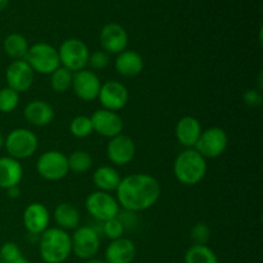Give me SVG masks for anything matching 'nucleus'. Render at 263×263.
I'll return each mask as SVG.
<instances>
[{"instance_id":"obj_23","label":"nucleus","mask_w":263,"mask_h":263,"mask_svg":"<svg viewBox=\"0 0 263 263\" xmlns=\"http://www.w3.org/2000/svg\"><path fill=\"white\" fill-rule=\"evenodd\" d=\"M53 218L58 226L64 231L76 230L80 225V212L72 203H59L53 211Z\"/></svg>"},{"instance_id":"obj_7","label":"nucleus","mask_w":263,"mask_h":263,"mask_svg":"<svg viewBox=\"0 0 263 263\" xmlns=\"http://www.w3.org/2000/svg\"><path fill=\"white\" fill-rule=\"evenodd\" d=\"M85 208L97 221L104 222V221L112 220L120 215V204H118L116 197L105 192L95 190L91 194L87 195L85 200Z\"/></svg>"},{"instance_id":"obj_17","label":"nucleus","mask_w":263,"mask_h":263,"mask_svg":"<svg viewBox=\"0 0 263 263\" xmlns=\"http://www.w3.org/2000/svg\"><path fill=\"white\" fill-rule=\"evenodd\" d=\"M50 222V213L43 203H31L23 211V226L31 235H41Z\"/></svg>"},{"instance_id":"obj_6","label":"nucleus","mask_w":263,"mask_h":263,"mask_svg":"<svg viewBox=\"0 0 263 263\" xmlns=\"http://www.w3.org/2000/svg\"><path fill=\"white\" fill-rule=\"evenodd\" d=\"M58 55L61 66L77 72L85 69L89 61V48L80 39H67L61 44L58 49Z\"/></svg>"},{"instance_id":"obj_4","label":"nucleus","mask_w":263,"mask_h":263,"mask_svg":"<svg viewBox=\"0 0 263 263\" xmlns=\"http://www.w3.org/2000/svg\"><path fill=\"white\" fill-rule=\"evenodd\" d=\"M4 148L8 156L21 161L32 157L39 148V139L28 128H14L4 139Z\"/></svg>"},{"instance_id":"obj_1","label":"nucleus","mask_w":263,"mask_h":263,"mask_svg":"<svg viewBox=\"0 0 263 263\" xmlns=\"http://www.w3.org/2000/svg\"><path fill=\"white\" fill-rule=\"evenodd\" d=\"M116 194L118 204L125 211L143 212L158 202L161 184L148 174H133L121 179Z\"/></svg>"},{"instance_id":"obj_13","label":"nucleus","mask_w":263,"mask_h":263,"mask_svg":"<svg viewBox=\"0 0 263 263\" xmlns=\"http://www.w3.org/2000/svg\"><path fill=\"white\" fill-rule=\"evenodd\" d=\"M7 86L17 91L18 94L25 92L32 86L35 80V72L32 71L25 59L22 61H13L5 71Z\"/></svg>"},{"instance_id":"obj_35","label":"nucleus","mask_w":263,"mask_h":263,"mask_svg":"<svg viewBox=\"0 0 263 263\" xmlns=\"http://www.w3.org/2000/svg\"><path fill=\"white\" fill-rule=\"evenodd\" d=\"M243 100L248 107L251 108H257L259 105H262L263 102V97H262V92L259 90L256 89H249L244 92L243 95Z\"/></svg>"},{"instance_id":"obj_19","label":"nucleus","mask_w":263,"mask_h":263,"mask_svg":"<svg viewBox=\"0 0 263 263\" xmlns=\"http://www.w3.org/2000/svg\"><path fill=\"white\" fill-rule=\"evenodd\" d=\"M203 128L199 120L193 116H185L180 118L175 128V135L177 141L185 146L186 149H193L197 145L198 140L200 138Z\"/></svg>"},{"instance_id":"obj_12","label":"nucleus","mask_w":263,"mask_h":263,"mask_svg":"<svg viewBox=\"0 0 263 263\" xmlns=\"http://www.w3.org/2000/svg\"><path fill=\"white\" fill-rule=\"evenodd\" d=\"M102 82L99 76L94 71H89L87 68L81 71L73 72L72 80V90L79 99L84 102H92L98 99Z\"/></svg>"},{"instance_id":"obj_14","label":"nucleus","mask_w":263,"mask_h":263,"mask_svg":"<svg viewBox=\"0 0 263 263\" xmlns=\"http://www.w3.org/2000/svg\"><path fill=\"white\" fill-rule=\"evenodd\" d=\"M136 145L135 141L128 135H120L109 139L107 144V157L116 166H126L135 158Z\"/></svg>"},{"instance_id":"obj_3","label":"nucleus","mask_w":263,"mask_h":263,"mask_svg":"<svg viewBox=\"0 0 263 263\" xmlns=\"http://www.w3.org/2000/svg\"><path fill=\"white\" fill-rule=\"evenodd\" d=\"M207 159L194 148L185 149L174 162V174L177 181L186 186H193L202 181L207 174Z\"/></svg>"},{"instance_id":"obj_22","label":"nucleus","mask_w":263,"mask_h":263,"mask_svg":"<svg viewBox=\"0 0 263 263\" xmlns=\"http://www.w3.org/2000/svg\"><path fill=\"white\" fill-rule=\"evenodd\" d=\"M115 68L118 74L123 77H136L143 72L144 61L143 57L134 50H123L117 54L115 61Z\"/></svg>"},{"instance_id":"obj_31","label":"nucleus","mask_w":263,"mask_h":263,"mask_svg":"<svg viewBox=\"0 0 263 263\" xmlns=\"http://www.w3.org/2000/svg\"><path fill=\"white\" fill-rule=\"evenodd\" d=\"M102 223H103V226H102L103 234H104L105 238L109 239L110 241L116 240V239L123 238V235H125L126 229L118 217L112 218V220L104 221V222H102Z\"/></svg>"},{"instance_id":"obj_27","label":"nucleus","mask_w":263,"mask_h":263,"mask_svg":"<svg viewBox=\"0 0 263 263\" xmlns=\"http://www.w3.org/2000/svg\"><path fill=\"white\" fill-rule=\"evenodd\" d=\"M72 80H73V72L59 66L53 73H50V86L55 92L63 94L72 89Z\"/></svg>"},{"instance_id":"obj_33","label":"nucleus","mask_w":263,"mask_h":263,"mask_svg":"<svg viewBox=\"0 0 263 263\" xmlns=\"http://www.w3.org/2000/svg\"><path fill=\"white\" fill-rule=\"evenodd\" d=\"M109 54L105 53L104 50H97L89 55V61H87V66L92 71H102V69L107 68L109 64Z\"/></svg>"},{"instance_id":"obj_10","label":"nucleus","mask_w":263,"mask_h":263,"mask_svg":"<svg viewBox=\"0 0 263 263\" xmlns=\"http://www.w3.org/2000/svg\"><path fill=\"white\" fill-rule=\"evenodd\" d=\"M72 253L79 258H94L100 249L99 233L92 226H79L71 235Z\"/></svg>"},{"instance_id":"obj_34","label":"nucleus","mask_w":263,"mask_h":263,"mask_svg":"<svg viewBox=\"0 0 263 263\" xmlns=\"http://www.w3.org/2000/svg\"><path fill=\"white\" fill-rule=\"evenodd\" d=\"M20 257H22V252H21L20 247L13 243V241L4 243L0 248V258L4 263H10L18 259Z\"/></svg>"},{"instance_id":"obj_11","label":"nucleus","mask_w":263,"mask_h":263,"mask_svg":"<svg viewBox=\"0 0 263 263\" xmlns=\"http://www.w3.org/2000/svg\"><path fill=\"white\" fill-rule=\"evenodd\" d=\"M90 120H91L94 133L99 134L103 138H115L122 134L123 127H125L122 117L117 112L104 109V108L95 110L90 116Z\"/></svg>"},{"instance_id":"obj_20","label":"nucleus","mask_w":263,"mask_h":263,"mask_svg":"<svg viewBox=\"0 0 263 263\" xmlns=\"http://www.w3.org/2000/svg\"><path fill=\"white\" fill-rule=\"evenodd\" d=\"M26 121L36 127H45L54 120V109L45 100H32L23 110Z\"/></svg>"},{"instance_id":"obj_28","label":"nucleus","mask_w":263,"mask_h":263,"mask_svg":"<svg viewBox=\"0 0 263 263\" xmlns=\"http://www.w3.org/2000/svg\"><path fill=\"white\" fill-rule=\"evenodd\" d=\"M69 171L74 174H86L92 167V157L85 151H74L67 157Z\"/></svg>"},{"instance_id":"obj_38","label":"nucleus","mask_w":263,"mask_h":263,"mask_svg":"<svg viewBox=\"0 0 263 263\" xmlns=\"http://www.w3.org/2000/svg\"><path fill=\"white\" fill-rule=\"evenodd\" d=\"M84 263H105L104 261H102V259H99V258H89V259H86V261H85Z\"/></svg>"},{"instance_id":"obj_26","label":"nucleus","mask_w":263,"mask_h":263,"mask_svg":"<svg viewBox=\"0 0 263 263\" xmlns=\"http://www.w3.org/2000/svg\"><path fill=\"white\" fill-rule=\"evenodd\" d=\"M185 263H218L215 252L208 246H192L184 257Z\"/></svg>"},{"instance_id":"obj_21","label":"nucleus","mask_w":263,"mask_h":263,"mask_svg":"<svg viewBox=\"0 0 263 263\" xmlns=\"http://www.w3.org/2000/svg\"><path fill=\"white\" fill-rule=\"evenodd\" d=\"M23 179V167L12 157H0V189L18 186Z\"/></svg>"},{"instance_id":"obj_2","label":"nucleus","mask_w":263,"mask_h":263,"mask_svg":"<svg viewBox=\"0 0 263 263\" xmlns=\"http://www.w3.org/2000/svg\"><path fill=\"white\" fill-rule=\"evenodd\" d=\"M39 251L45 263H63L72 253L71 235L59 228H48L40 235Z\"/></svg>"},{"instance_id":"obj_5","label":"nucleus","mask_w":263,"mask_h":263,"mask_svg":"<svg viewBox=\"0 0 263 263\" xmlns=\"http://www.w3.org/2000/svg\"><path fill=\"white\" fill-rule=\"evenodd\" d=\"M25 61L39 74H50L61 66L58 49L48 43H36L30 46Z\"/></svg>"},{"instance_id":"obj_30","label":"nucleus","mask_w":263,"mask_h":263,"mask_svg":"<svg viewBox=\"0 0 263 263\" xmlns=\"http://www.w3.org/2000/svg\"><path fill=\"white\" fill-rule=\"evenodd\" d=\"M20 104V94L10 87L0 89V112L10 113Z\"/></svg>"},{"instance_id":"obj_36","label":"nucleus","mask_w":263,"mask_h":263,"mask_svg":"<svg viewBox=\"0 0 263 263\" xmlns=\"http://www.w3.org/2000/svg\"><path fill=\"white\" fill-rule=\"evenodd\" d=\"M7 192H8V197H10V198H18V197H20V194H21L20 186L10 187V189H8Z\"/></svg>"},{"instance_id":"obj_16","label":"nucleus","mask_w":263,"mask_h":263,"mask_svg":"<svg viewBox=\"0 0 263 263\" xmlns=\"http://www.w3.org/2000/svg\"><path fill=\"white\" fill-rule=\"evenodd\" d=\"M99 40L105 53L120 54L127 49L128 33L118 23H108L100 31Z\"/></svg>"},{"instance_id":"obj_39","label":"nucleus","mask_w":263,"mask_h":263,"mask_svg":"<svg viewBox=\"0 0 263 263\" xmlns=\"http://www.w3.org/2000/svg\"><path fill=\"white\" fill-rule=\"evenodd\" d=\"M10 263H30V261H28L27 258H25V257H20V258L18 259H15V261H13V262H10Z\"/></svg>"},{"instance_id":"obj_40","label":"nucleus","mask_w":263,"mask_h":263,"mask_svg":"<svg viewBox=\"0 0 263 263\" xmlns=\"http://www.w3.org/2000/svg\"><path fill=\"white\" fill-rule=\"evenodd\" d=\"M4 136H3V134L0 133V151H2V148H4Z\"/></svg>"},{"instance_id":"obj_37","label":"nucleus","mask_w":263,"mask_h":263,"mask_svg":"<svg viewBox=\"0 0 263 263\" xmlns=\"http://www.w3.org/2000/svg\"><path fill=\"white\" fill-rule=\"evenodd\" d=\"M8 4H9V0H0V12L4 10L8 7Z\"/></svg>"},{"instance_id":"obj_18","label":"nucleus","mask_w":263,"mask_h":263,"mask_svg":"<svg viewBox=\"0 0 263 263\" xmlns=\"http://www.w3.org/2000/svg\"><path fill=\"white\" fill-rule=\"evenodd\" d=\"M136 257V246L128 238L112 240L105 248V263H133Z\"/></svg>"},{"instance_id":"obj_32","label":"nucleus","mask_w":263,"mask_h":263,"mask_svg":"<svg viewBox=\"0 0 263 263\" xmlns=\"http://www.w3.org/2000/svg\"><path fill=\"white\" fill-rule=\"evenodd\" d=\"M190 239L195 246H207L211 239V229L207 223L198 222L190 230Z\"/></svg>"},{"instance_id":"obj_8","label":"nucleus","mask_w":263,"mask_h":263,"mask_svg":"<svg viewBox=\"0 0 263 263\" xmlns=\"http://www.w3.org/2000/svg\"><path fill=\"white\" fill-rule=\"evenodd\" d=\"M37 174L48 181H59L68 175L67 156L59 151H48L41 154L36 163Z\"/></svg>"},{"instance_id":"obj_9","label":"nucleus","mask_w":263,"mask_h":263,"mask_svg":"<svg viewBox=\"0 0 263 263\" xmlns=\"http://www.w3.org/2000/svg\"><path fill=\"white\" fill-rule=\"evenodd\" d=\"M229 144V136L223 128L213 126V127L203 130L197 145L194 146L195 151L202 157L207 158H218L225 153Z\"/></svg>"},{"instance_id":"obj_25","label":"nucleus","mask_w":263,"mask_h":263,"mask_svg":"<svg viewBox=\"0 0 263 263\" xmlns=\"http://www.w3.org/2000/svg\"><path fill=\"white\" fill-rule=\"evenodd\" d=\"M3 49L5 54L13 61H22L27 55V51L30 45L27 43V39L23 35L17 32L9 33L3 41Z\"/></svg>"},{"instance_id":"obj_29","label":"nucleus","mask_w":263,"mask_h":263,"mask_svg":"<svg viewBox=\"0 0 263 263\" xmlns=\"http://www.w3.org/2000/svg\"><path fill=\"white\" fill-rule=\"evenodd\" d=\"M69 131L77 139H85L94 133L89 116H76L69 123Z\"/></svg>"},{"instance_id":"obj_24","label":"nucleus","mask_w":263,"mask_h":263,"mask_svg":"<svg viewBox=\"0 0 263 263\" xmlns=\"http://www.w3.org/2000/svg\"><path fill=\"white\" fill-rule=\"evenodd\" d=\"M121 175L115 167L110 166H100L99 168L95 170L92 174V182L95 187L100 192L110 193L116 192L121 182Z\"/></svg>"},{"instance_id":"obj_15","label":"nucleus","mask_w":263,"mask_h":263,"mask_svg":"<svg viewBox=\"0 0 263 263\" xmlns=\"http://www.w3.org/2000/svg\"><path fill=\"white\" fill-rule=\"evenodd\" d=\"M128 97V90L125 85L118 81H108L102 84L98 99L104 109L118 112L127 105Z\"/></svg>"}]
</instances>
